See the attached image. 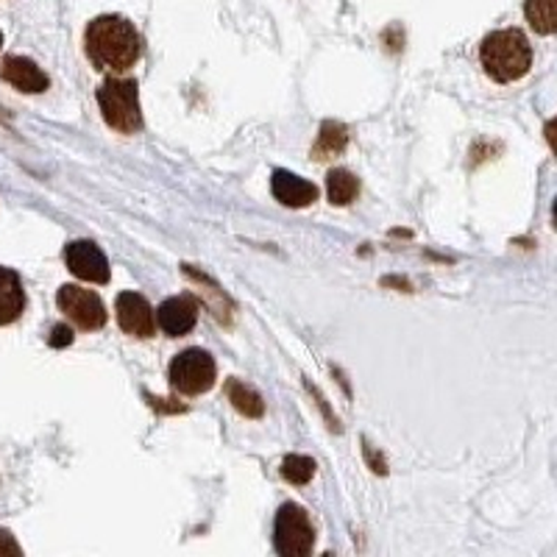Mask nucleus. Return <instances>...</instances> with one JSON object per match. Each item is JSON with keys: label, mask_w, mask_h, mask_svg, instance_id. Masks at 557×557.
<instances>
[{"label": "nucleus", "mask_w": 557, "mask_h": 557, "mask_svg": "<svg viewBox=\"0 0 557 557\" xmlns=\"http://www.w3.org/2000/svg\"><path fill=\"white\" fill-rule=\"evenodd\" d=\"M0 555H23V546L14 541L9 530H0Z\"/></svg>", "instance_id": "obj_18"}, {"label": "nucleus", "mask_w": 557, "mask_h": 557, "mask_svg": "<svg viewBox=\"0 0 557 557\" xmlns=\"http://www.w3.org/2000/svg\"><path fill=\"white\" fill-rule=\"evenodd\" d=\"M98 107H101L103 121L114 132L132 134L143 126V112H139V89L134 78H107L98 87Z\"/></svg>", "instance_id": "obj_3"}, {"label": "nucleus", "mask_w": 557, "mask_h": 557, "mask_svg": "<svg viewBox=\"0 0 557 557\" xmlns=\"http://www.w3.org/2000/svg\"><path fill=\"white\" fill-rule=\"evenodd\" d=\"M48 343H51L53 348L70 346V343H73V332H70L67 326H53L51 337H48Z\"/></svg>", "instance_id": "obj_20"}, {"label": "nucleus", "mask_w": 557, "mask_h": 557, "mask_svg": "<svg viewBox=\"0 0 557 557\" xmlns=\"http://www.w3.org/2000/svg\"><path fill=\"white\" fill-rule=\"evenodd\" d=\"M114 312H117V323H121V330L126 335L151 337L153 330H157L151 305L139 293H121L117 305H114Z\"/></svg>", "instance_id": "obj_8"}, {"label": "nucleus", "mask_w": 557, "mask_h": 557, "mask_svg": "<svg viewBox=\"0 0 557 557\" xmlns=\"http://www.w3.org/2000/svg\"><path fill=\"white\" fill-rule=\"evenodd\" d=\"M198 298L193 296H173L168 301H162V307L157 310V323L159 330L171 337H182L193 330L198 323Z\"/></svg>", "instance_id": "obj_9"}, {"label": "nucleus", "mask_w": 557, "mask_h": 557, "mask_svg": "<svg viewBox=\"0 0 557 557\" xmlns=\"http://www.w3.org/2000/svg\"><path fill=\"white\" fill-rule=\"evenodd\" d=\"M524 17L541 37L557 34V0H524Z\"/></svg>", "instance_id": "obj_14"}, {"label": "nucleus", "mask_w": 557, "mask_h": 557, "mask_svg": "<svg viewBox=\"0 0 557 557\" xmlns=\"http://www.w3.org/2000/svg\"><path fill=\"white\" fill-rule=\"evenodd\" d=\"M273 546L285 557H307L315 549V527L301 505L278 507L276 521H273Z\"/></svg>", "instance_id": "obj_4"}, {"label": "nucleus", "mask_w": 557, "mask_h": 557, "mask_svg": "<svg viewBox=\"0 0 557 557\" xmlns=\"http://www.w3.org/2000/svg\"><path fill=\"white\" fill-rule=\"evenodd\" d=\"M480 62L494 82H519L532 67V45L519 28H502L482 39Z\"/></svg>", "instance_id": "obj_2"}, {"label": "nucleus", "mask_w": 557, "mask_h": 557, "mask_svg": "<svg viewBox=\"0 0 557 557\" xmlns=\"http://www.w3.org/2000/svg\"><path fill=\"white\" fill-rule=\"evenodd\" d=\"M544 134H546V143H549L552 153H555V157H557V117H552V121L546 123Z\"/></svg>", "instance_id": "obj_21"}, {"label": "nucleus", "mask_w": 557, "mask_h": 557, "mask_svg": "<svg viewBox=\"0 0 557 557\" xmlns=\"http://www.w3.org/2000/svg\"><path fill=\"white\" fill-rule=\"evenodd\" d=\"M64 262H67L70 273L84 278V282H96V285L109 282V260L92 240L70 243L67 251H64Z\"/></svg>", "instance_id": "obj_7"}, {"label": "nucleus", "mask_w": 557, "mask_h": 557, "mask_svg": "<svg viewBox=\"0 0 557 557\" xmlns=\"http://www.w3.org/2000/svg\"><path fill=\"white\" fill-rule=\"evenodd\" d=\"M348 139H351V132L348 126L337 121H326L321 126V134L315 139V148H312V159L323 162V159H335L346 151Z\"/></svg>", "instance_id": "obj_13"}, {"label": "nucleus", "mask_w": 557, "mask_h": 557, "mask_svg": "<svg viewBox=\"0 0 557 557\" xmlns=\"http://www.w3.org/2000/svg\"><path fill=\"white\" fill-rule=\"evenodd\" d=\"M0 78L7 84H12L20 92H28V96H37L45 92L51 78L45 76L42 67H37V62L26 57H7L3 59V67H0Z\"/></svg>", "instance_id": "obj_10"}, {"label": "nucleus", "mask_w": 557, "mask_h": 557, "mask_svg": "<svg viewBox=\"0 0 557 557\" xmlns=\"http://www.w3.org/2000/svg\"><path fill=\"white\" fill-rule=\"evenodd\" d=\"M59 310L70 318V321L76 323L78 330L84 332H96L101 330L103 323H107V307L98 298V293L84 290V287L76 285H64L57 296Z\"/></svg>", "instance_id": "obj_6"}, {"label": "nucleus", "mask_w": 557, "mask_h": 557, "mask_svg": "<svg viewBox=\"0 0 557 557\" xmlns=\"http://www.w3.org/2000/svg\"><path fill=\"white\" fill-rule=\"evenodd\" d=\"M552 221H555V226H557V198H555V203H552Z\"/></svg>", "instance_id": "obj_23"}, {"label": "nucleus", "mask_w": 557, "mask_h": 557, "mask_svg": "<svg viewBox=\"0 0 557 557\" xmlns=\"http://www.w3.org/2000/svg\"><path fill=\"white\" fill-rule=\"evenodd\" d=\"M226 396L228 401H232V407H235L240 416L246 418H262V412H265V405H262V396L253 387H248L246 382L240 380H228L226 382Z\"/></svg>", "instance_id": "obj_15"}, {"label": "nucleus", "mask_w": 557, "mask_h": 557, "mask_svg": "<svg viewBox=\"0 0 557 557\" xmlns=\"http://www.w3.org/2000/svg\"><path fill=\"white\" fill-rule=\"evenodd\" d=\"M0 45H3V34H0Z\"/></svg>", "instance_id": "obj_24"}, {"label": "nucleus", "mask_w": 557, "mask_h": 557, "mask_svg": "<svg viewBox=\"0 0 557 557\" xmlns=\"http://www.w3.org/2000/svg\"><path fill=\"white\" fill-rule=\"evenodd\" d=\"M168 376H171V385L184 396L207 393L209 387L215 385L218 376L215 357L209 355L207 348H184L173 357Z\"/></svg>", "instance_id": "obj_5"}, {"label": "nucleus", "mask_w": 557, "mask_h": 557, "mask_svg": "<svg viewBox=\"0 0 557 557\" xmlns=\"http://www.w3.org/2000/svg\"><path fill=\"white\" fill-rule=\"evenodd\" d=\"M26 310V290L14 271L0 268V326L14 323Z\"/></svg>", "instance_id": "obj_12"}, {"label": "nucleus", "mask_w": 557, "mask_h": 557, "mask_svg": "<svg viewBox=\"0 0 557 557\" xmlns=\"http://www.w3.org/2000/svg\"><path fill=\"white\" fill-rule=\"evenodd\" d=\"M84 48H87L89 62L98 70H114V73L132 67L143 51L137 28L117 14H103L92 20L87 26Z\"/></svg>", "instance_id": "obj_1"}, {"label": "nucleus", "mask_w": 557, "mask_h": 557, "mask_svg": "<svg viewBox=\"0 0 557 557\" xmlns=\"http://www.w3.org/2000/svg\"><path fill=\"white\" fill-rule=\"evenodd\" d=\"M271 190L273 198L278 203H285L290 209H301V207H310L315 203L318 198V187L312 182H305L301 176L290 171H276L271 178Z\"/></svg>", "instance_id": "obj_11"}, {"label": "nucleus", "mask_w": 557, "mask_h": 557, "mask_svg": "<svg viewBox=\"0 0 557 557\" xmlns=\"http://www.w3.org/2000/svg\"><path fill=\"white\" fill-rule=\"evenodd\" d=\"M148 401H151V405L162 412H184L182 405H162V399H148Z\"/></svg>", "instance_id": "obj_22"}, {"label": "nucleus", "mask_w": 557, "mask_h": 557, "mask_svg": "<svg viewBox=\"0 0 557 557\" xmlns=\"http://www.w3.org/2000/svg\"><path fill=\"white\" fill-rule=\"evenodd\" d=\"M315 460L305 455H287L282 462V476H285L290 485H307V482L315 476Z\"/></svg>", "instance_id": "obj_17"}, {"label": "nucleus", "mask_w": 557, "mask_h": 557, "mask_svg": "<svg viewBox=\"0 0 557 557\" xmlns=\"http://www.w3.org/2000/svg\"><path fill=\"white\" fill-rule=\"evenodd\" d=\"M326 196L335 207H346L360 196V178L348 171H332L326 178Z\"/></svg>", "instance_id": "obj_16"}, {"label": "nucleus", "mask_w": 557, "mask_h": 557, "mask_svg": "<svg viewBox=\"0 0 557 557\" xmlns=\"http://www.w3.org/2000/svg\"><path fill=\"white\" fill-rule=\"evenodd\" d=\"M362 446H366V462H368V466H371L376 474H387V462L382 460L380 451H376L371 444H362Z\"/></svg>", "instance_id": "obj_19"}]
</instances>
